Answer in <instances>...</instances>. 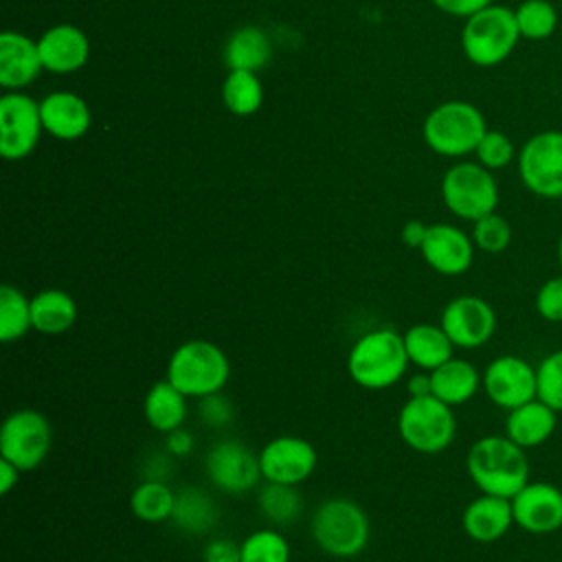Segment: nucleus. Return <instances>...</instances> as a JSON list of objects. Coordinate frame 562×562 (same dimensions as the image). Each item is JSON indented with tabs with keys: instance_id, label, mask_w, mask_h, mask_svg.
<instances>
[{
	"instance_id": "obj_13",
	"label": "nucleus",
	"mask_w": 562,
	"mask_h": 562,
	"mask_svg": "<svg viewBox=\"0 0 562 562\" xmlns=\"http://www.w3.org/2000/svg\"><path fill=\"white\" fill-rule=\"evenodd\" d=\"M439 325L443 327L454 347L476 349L483 347L494 336L496 312L485 299L463 294L446 303Z\"/></svg>"
},
{
	"instance_id": "obj_5",
	"label": "nucleus",
	"mask_w": 562,
	"mask_h": 562,
	"mask_svg": "<svg viewBox=\"0 0 562 562\" xmlns=\"http://www.w3.org/2000/svg\"><path fill=\"white\" fill-rule=\"evenodd\" d=\"M487 132L483 112L470 101H443L435 105L422 123L426 145L446 158L474 154L479 140Z\"/></svg>"
},
{
	"instance_id": "obj_23",
	"label": "nucleus",
	"mask_w": 562,
	"mask_h": 562,
	"mask_svg": "<svg viewBox=\"0 0 562 562\" xmlns=\"http://www.w3.org/2000/svg\"><path fill=\"white\" fill-rule=\"evenodd\" d=\"M428 373L432 382V395L448 406H461L470 402L483 386V375L476 371V367L454 356Z\"/></svg>"
},
{
	"instance_id": "obj_12",
	"label": "nucleus",
	"mask_w": 562,
	"mask_h": 562,
	"mask_svg": "<svg viewBox=\"0 0 562 562\" xmlns=\"http://www.w3.org/2000/svg\"><path fill=\"white\" fill-rule=\"evenodd\" d=\"M204 472L213 487L226 494H244L263 479L259 454L239 439H220L204 454Z\"/></svg>"
},
{
	"instance_id": "obj_35",
	"label": "nucleus",
	"mask_w": 562,
	"mask_h": 562,
	"mask_svg": "<svg viewBox=\"0 0 562 562\" xmlns=\"http://www.w3.org/2000/svg\"><path fill=\"white\" fill-rule=\"evenodd\" d=\"M470 237L479 250H483L487 255H498L512 241V226L503 215H498L494 211V213H487V215L479 217L476 222H472Z\"/></svg>"
},
{
	"instance_id": "obj_45",
	"label": "nucleus",
	"mask_w": 562,
	"mask_h": 562,
	"mask_svg": "<svg viewBox=\"0 0 562 562\" xmlns=\"http://www.w3.org/2000/svg\"><path fill=\"white\" fill-rule=\"evenodd\" d=\"M20 474H22V472H20L11 461H7V459L0 457V494H2V496H7V494L18 485Z\"/></svg>"
},
{
	"instance_id": "obj_33",
	"label": "nucleus",
	"mask_w": 562,
	"mask_h": 562,
	"mask_svg": "<svg viewBox=\"0 0 562 562\" xmlns=\"http://www.w3.org/2000/svg\"><path fill=\"white\" fill-rule=\"evenodd\" d=\"M514 15L520 40L542 42L549 40L558 29V11L549 0H522L514 9Z\"/></svg>"
},
{
	"instance_id": "obj_24",
	"label": "nucleus",
	"mask_w": 562,
	"mask_h": 562,
	"mask_svg": "<svg viewBox=\"0 0 562 562\" xmlns=\"http://www.w3.org/2000/svg\"><path fill=\"white\" fill-rule=\"evenodd\" d=\"M187 395L167 378L154 382L143 397L145 422L160 435L180 428L187 419Z\"/></svg>"
},
{
	"instance_id": "obj_28",
	"label": "nucleus",
	"mask_w": 562,
	"mask_h": 562,
	"mask_svg": "<svg viewBox=\"0 0 562 562\" xmlns=\"http://www.w3.org/2000/svg\"><path fill=\"white\" fill-rule=\"evenodd\" d=\"M272 55L270 40L259 26H239L233 31L224 46V64L231 70H252L257 72L268 64Z\"/></svg>"
},
{
	"instance_id": "obj_38",
	"label": "nucleus",
	"mask_w": 562,
	"mask_h": 562,
	"mask_svg": "<svg viewBox=\"0 0 562 562\" xmlns=\"http://www.w3.org/2000/svg\"><path fill=\"white\" fill-rule=\"evenodd\" d=\"M198 417L206 428L222 430L233 424L235 406L222 391L211 393V395H204L198 400Z\"/></svg>"
},
{
	"instance_id": "obj_29",
	"label": "nucleus",
	"mask_w": 562,
	"mask_h": 562,
	"mask_svg": "<svg viewBox=\"0 0 562 562\" xmlns=\"http://www.w3.org/2000/svg\"><path fill=\"white\" fill-rule=\"evenodd\" d=\"M176 505V492L167 481L143 479L130 494V509L140 522H165L171 520Z\"/></svg>"
},
{
	"instance_id": "obj_32",
	"label": "nucleus",
	"mask_w": 562,
	"mask_h": 562,
	"mask_svg": "<svg viewBox=\"0 0 562 562\" xmlns=\"http://www.w3.org/2000/svg\"><path fill=\"white\" fill-rule=\"evenodd\" d=\"M29 329H33L31 299L20 288L4 283L0 288V340H20Z\"/></svg>"
},
{
	"instance_id": "obj_18",
	"label": "nucleus",
	"mask_w": 562,
	"mask_h": 562,
	"mask_svg": "<svg viewBox=\"0 0 562 562\" xmlns=\"http://www.w3.org/2000/svg\"><path fill=\"white\" fill-rule=\"evenodd\" d=\"M37 50L44 70L55 75H70L86 66L90 57L88 35L75 24H57L42 33Z\"/></svg>"
},
{
	"instance_id": "obj_2",
	"label": "nucleus",
	"mask_w": 562,
	"mask_h": 562,
	"mask_svg": "<svg viewBox=\"0 0 562 562\" xmlns=\"http://www.w3.org/2000/svg\"><path fill=\"white\" fill-rule=\"evenodd\" d=\"M411 360L404 347V336L391 327L364 331L349 349L347 373L367 391H384L397 384Z\"/></svg>"
},
{
	"instance_id": "obj_15",
	"label": "nucleus",
	"mask_w": 562,
	"mask_h": 562,
	"mask_svg": "<svg viewBox=\"0 0 562 562\" xmlns=\"http://www.w3.org/2000/svg\"><path fill=\"white\" fill-rule=\"evenodd\" d=\"M483 391L492 404L512 411L538 397L536 367L520 356H498L483 371Z\"/></svg>"
},
{
	"instance_id": "obj_43",
	"label": "nucleus",
	"mask_w": 562,
	"mask_h": 562,
	"mask_svg": "<svg viewBox=\"0 0 562 562\" xmlns=\"http://www.w3.org/2000/svg\"><path fill=\"white\" fill-rule=\"evenodd\" d=\"M165 450L176 459L187 457L193 450V435L189 430H184L182 426L167 432L165 435Z\"/></svg>"
},
{
	"instance_id": "obj_34",
	"label": "nucleus",
	"mask_w": 562,
	"mask_h": 562,
	"mask_svg": "<svg viewBox=\"0 0 562 562\" xmlns=\"http://www.w3.org/2000/svg\"><path fill=\"white\" fill-rule=\"evenodd\" d=\"M241 562H290V544L274 527H261L241 542Z\"/></svg>"
},
{
	"instance_id": "obj_44",
	"label": "nucleus",
	"mask_w": 562,
	"mask_h": 562,
	"mask_svg": "<svg viewBox=\"0 0 562 562\" xmlns=\"http://www.w3.org/2000/svg\"><path fill=\"white\" fill-rule=\"evenodd\" d=\"M426 231H428V224H424L422 220H408L404 226H402V241L408 246V248H422L424 244V237H426Z\"/></svg>"
},
{
	"instance_id": "obj_6",
	"label": "nucleus",
	"mask_w": 562,
	"mask_h": 562,
	"mask_svg": "<svg viewBox=\"0 0 562 562\" xmlns=\"http://www.w3.org/2000/svg\"><path fill=\"white\" fill-rule=\"evenodd\" d=\"M520 42L514 9L487 4L465 18L461 29V50L465 59L479 68L503 64Z\"/></svg>"
},
{
	"instance_id": "obj_42",
	"label": "nucleus",
	"mask_w": 562,
	"mask_h": 562,
	"mask_svg": "<svg viewBox=\"0 0 562 562\" xmlns=\"http://www.w3.org/2000/svg\"><path fill=\"white\" fill-rule=\"evenodd\" d=\"M171 474V454L158 452L143 461V476L149 481H167Z\"/></svg>"
},
{
	"instance_id": "obj_41",
	"label": "nucleus",
	"mask_w": 562,
	"mask_h": 562,
	"mask_svg": "<svg viewBox=\"0 0 562 562\" xmlns=\"http://www.w3.org/2000/svg\"><path fill=\"white\" fill-rule=\"evenodd\" d=\"M430 2L439 11H443L448 15H454V18H470L472 13L492 4V0H430Z\"/></svg>"
},
{
	"instance_id": "obj_37",
	"label": "nucleus",
	"mask_w": 562,
	"mask_h": 562,
	"mask_svg": "<svg viewBox=\"0 0 562 562\" xmlns=\"http://www.w3.org/2000/svg\"><path fill=\"white\" fill-rule=\"evenodd\" d=\"M538 400L549 404L555 413L562 411V349L544 356L536 367Z\"/></svg>"
},
{
	"instance_id": "obj_14",
	"label": "nucleus",
	"mask_w": 562,
	"mask_h": 562,
	"mask_svg": "<svg viewBox=\"0 0 562 562\" xmlns=\"http://www.w3.org/2000/svg\"><path fill=\"white\" fill-rule=\"evenodd\" d=\"M259 465L263 481L301 485L307 481L316 465V448L296 435H279L259 450Z\"/></svg>"
},
{
	"instance_id": "obj_9",
	"label": "nucleus",
	"mask_w": 562,
	"mask_h": 562,
	"mask_svg": "<svg viewBox=\"0 0 562 562\" xmlns=\"http://www.w3.org/2000/svg\"><path fill=\"white\" fill-rule=\"evenodd\" d=\"M518 176L536 198H562V130L531 134L518 149Z\"/></svg>"
},
{
	"instance_id": "obj_36",
	"label": "nucleus",
	"mask_w": 562,
	"mask_h": 562,
	"mask_svg": "<svg viewBox=\"0 0 562 562\" xmlns=\"http://www.w3.org/2000/svg\"><path fill=\"white\" fill-rule=\"evenodd\" d=\"M474 156H476V162H481L485 169L496 171L512 165L518 158V151L514 140L505 132L487 130L479 140Z\"/></svg>"
},
{
	"instance_id": "obj_11",
	"label": "nucleus",
	"mask_w": 562,
	"mask_h": 562,
	"mask_svg": "<svg viewBox=\"0 0 562 562\" xmlns=\"http://www.w3.org/2000/svg\"><path fill=\"white\" fill-rule=\"evenodd\" d=\"M40 103L24 92L7 90L0 97V154L4 160L26 158L42 134Z\"/></svg>"
},
{
	"instance_id": "obj_1",
	"label": "nucleus",
	"mask_w": 562,
	"mask_h": 562,
	"mask_svg": "<svg viewBox=\"0 0 562 562\" xmlns=\"http://www.w3.org/2000/svg\"><path fill=\"white\" fill-rule=\"evenodd\" d=\"M465 470L481 494L512 498L529 483V461L525 448L507 435L476 439L465 454Z\"/></svg>"
},
{
	"instance_id": "obj_39",
	"label": "nucleus",
	"mask_w": 562,
	"mask_h": 562,
	"mask_svg": "<svg viewBox=\"0 0 562 562\" xmlns=\"http://www.w3.org/2000/svg\"><path fill=\"white\" fill-rule=\"evenodd\" d=\"M536 312L549 323H562V274L547 279L538 288Z\"/></svg>"
},
{
	"instance_id": "obj_17",
	"label": "nucleus",
	"mask_w": 562,
	"mask_h": 562,
	"mask_svg": "<svg viewBox=\"0 0 562 562\" xmlns=\"http://www.w3.org/2000/svg\"><path fill=\"white\" fill-rule=\"evenodd\" d=\"M472 237L454 224H430L419 248L424 261L443 277H459L470 270L474 261Z\"/></svg>"
},
{
	"instance_id": "obj_10",
	"label": "nucleus",
	"mask_w": 562,
	"mask_h": 562,
	"mask_svg": "<svg viewBox=\"0 0 562 562\" xmlns=\"http://www.w3.org/2000/svg\"><path fill=\"white\" fill-rule=\"evenodd\" d=\"M53 448V426L35 408L9 413L0 428V457L11 461L20 472H31L48 457Z\"/></svg>"
},
{
	"instance_id": "obj_21",
	"label": "nucleus",
	"mask_w": 562,
	"mask_h": 562,
	"mask_svg": "<svg viewBox=\"0 0 562 562\" xmlns=\"http://www.w3.org/2000/svg\"><path fill=\"white\" fill-rule=\"evenodd\" d=\"M42 59L37 42L18 31H4L0 35V86L18 90L29 86L42 72Z\"/></svg>"
},
{
	"instance_id": "obj_27",
	"label": "nucleus",
	"mask_w": 562,
	"mask_h": 562,
	"mask_svg": "<svg viewBox=\"0 0 562 562\" xmlns=\"http://www.w3.org/2000/svg\"><path fill=\"white\" fill-rule=\"evenodd\" d=\"M171 522L189 536L209 533L217 522V505L204 490L182 487L176 492Z\"/></svg>"
},
{
	"instance_id": "obj_47",
	"label": "nucleus",
	"mask_w": 562,
	"mask_h": 562,
	"mask_svg": "<svg viewBox=\"0 0 562 562\" xmlns=\"http://www.w3.org/2000/svg\"><path fill=\"white\" fill-rule=\"evenodd\" d=\"M558 263H560V272H562V235L558 239Z\"/></svg>"
},
{
	"instance_id": "obj_30",
	"label": "nucleus",
	"mask_w": 562,
	"mask_h": 562,
	"mask_svg": "<svg viewBox=\"0 0 562 562\" xmlns=\"http://www.w3.org/2000/svg\"><path fill=\"white\" fill-rule=\"evenodd\" d=\"M257 507L274 527H288L303 514V496L296 485L266 481L257 492Z\"/></svg>"
},
{
	"instance_id": "obj_25",
	"label": "nucleus",
	"mask_w": 562,
	"mask_h": 562,
	"mask_svg": "<svg viewBox=\"0 0 562 562\" xmlns=\"http://www.w3.org/2000/svg\"><path fill=\"white\" fill-rule=\"evenodd\" d=\"M402 336L411 364L422 371H432L452 358L454 345L441 325L415 323Z\"/></svg>"
},
{
	"instance_id": "obj_7",
	"label": "nucleus",
	"mask_w": 562,
	"mask_h": 562,
	"mask_svg": "<svg viewBox=\"0 0 562 562\" xmlns=\"http://www.w3.org/2000/svg\"><path fill=\"white\" fill-rule=\"evenodd\" d=\"M397 432L411 450L439 454L454 441L457 417L452 406L435 395L408 397L397 413Z\"/></svg>"
},
{
	"instance_id": "obj_46",
	"label": "nucleus",
	"mask_w": 562,
	"mask_h": 562,
	"mask_svg": "<svg viewBox=\"0 0 562 562\" xmlns=\"http://www.w3.org/2000/svg\"><path fill=\"white\" fill-rule=\"evenodd\" d=\"M406 391L408 397H422V395H432V382H430V373H415L408 378L406 382Z\"/></svg>"
},
{
	"instance_id": "obj_19",
	"label": "nucleus",
	"mask_w": 562,
	"mask_h": 562,
	"mask_svg": "<svg viewBox=\"0 0 562 562\" xmlns=\"http://www.w3.org/2000/svg\"><path fill=\"white\" fill-rule=\"evenodd\" d=\"M512 525H514L512 498H503L494 494H479L465 505L461 516V527L465 536L481 544L501 540Z\"/></svg>"
},
{
	"instance_id": "obj_8",
	"label": "nucleus",
	"mask_w": 562,
	"mask_h": 562,
	"mask_svg": "<svg viewBox=\"0 0 562 562\" xmlns=\"http://www.w3.org/2000/svg\"><path fill=\"white\" fill-rule=\"evenodd\" d=\"M441 200L454 217L476 222L496 211L498 184L492 171L481 162L461 160L446 169L441 178Z\"/></svg>"
},
{
	"instance_id": "obj_4",
	"label": "nucleus",
	"mask_w": 562,
	"mask_h": 562,
	"mask_svg": "<svg viewBox=\"0 0 562 562\" xmlns=\"http://www.w3.org/2000/svg\"><path fill=\"white\" fill-rule=\"evenodd\" d=\"M165 378L187 397L220 393L231 378V362L224 349L206 338L180 342L167 360Z\"/></svg>"
},
{
	"instance_id": "obj_16",
	"label": "nucleus",
	"mask_w": 562,
	"mask_h": 562,
	"mask_svg": "<svg viewBox=\"0 0 562 562\" xmlns=\"http://www.w3.org/2000/svg\"><path fill=\"white\" fill-rule=\"evenodd\" d=\"M512 509L520 529L536 536L553 533L562 527V490L547 481H529L512 496Z\"/></svg>"
},
{
	"instance_id": "obj_22",
	"label": "nucleus",
	"mask_w": 562,
	"mask_h": 562,
	"mask_svg": "<svg viewBox=\"0 0 562 562\" xmlns=\"http://www.w3.org/2000/svg\"><path fill=\"white\" fill-rule=\"evenodd\" d=\"M555 411L542 400L533 397L512 411H507L505 435L520 448H536L544 443L555 430Z\"/></svg>"
},
{
	"instance_id": "obj_26",
	"label": "nucleus",
	"mask_w": 562,
	"mask_h": 562,
	"mask_svg": "<svg viewBox=\"0 0 562 562\" xmlns=\"http://www.w3.org/2000/svg\"><path fill=\"white\" fill-rule=\"evenodd\" d=\"M33 329L44 336H59L77 321V303L61 288H44L31 296Z\"/></svg>"
},
{
	"instance_id": "obj_20",
	"label": "nucleus",
	"mask_w": 562,
	"mask_h": 562,
	"mask_svg": "<svg viewBox=\"0 0 562 562\" xmlns=\"http://www.w3.org/2000/svg\"><path fill=\"white\" fill-rule=\"evenodd\" d=\"M40 114L44 132L59 140L81 138L92 123L88 103L75 92H50L40 101Z\"/></svg>"
},
{
	"instance_id": "obj_31",
	"label": "nucleus",
	"mask_w": 562,
	"mask_h": 562,
	"mask_svg": "<svg viewBox=\"0 0 562 562\" xmlns=\"http://www.w3.org/2000/svg\"><path fill=\"white\" fill-rule=\"evenodd\" d=\"M222 101L235 116H250L263 103V88L252 70H231L222 83Z\"/></svg>"
},
{
	"instance_id": "obj_40",
	"label": "nucleus",
	"mask_w": 562,
	"mask_h": 562,
	"mask_svg": "<svg viewBox=\"0 0 562 562\" xmlns=\"http://www.w3.org/2000/svg\"><path fill=\"white\" fill-rule=\"evenodd\" d=\"M202 562H241V549L228 538H213L202 549Z\"/></svg>"
},
{
	"instance_id": "obj_3",
	"label": "nucleus",
	"mask_w": 562,
	"mask_h": 562,
	"mask_svg": "<svg viewBox=\"0 0 562 562\" xmlns=\"http://www.w3.org/2000/svg\"><path fill=\"white\" fill-rule=\"evenodd\" d=\"M310 536L316 547L331 558H356L369 544L371 522L356 501L331 496L314 509Z\"/></svg>"
}]
</instances>
